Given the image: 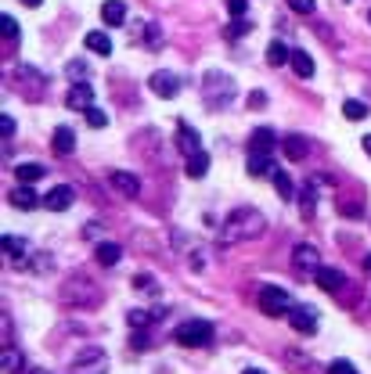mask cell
I'll return each mask as SVG.
<instances>
[{"label":"cell","instance_id":"obj_1","mask_svg":"<svg viewBox=\"0 0 371 374\" xmlns=\"http://www.w3.org/2000/svg\"><path fill=\"white\" fill-rule=\"evenodd\" d=\"M267 231V220L260 209H249V205H242V209H235L228 220H223L220 227V241L223 245H238V241H253Z\"/></svg>","mask_w":371,"mask_h":374},{"label":"cell","instance_id":"obj_2","mask_svg":"<svg viewBox=\"0 0 371 374\" xmlns=\"http://www.w3.org/2000/svg\"><path fill=\"white\" fill-rule=\"evenodd\" d=\"M202 87H205V105H210V108L231 105V97H235V79L231 76H223V72L213 69V72H205Z\"/></svg>","mask_w":371,"mask_h":374},{"label":"cell","instance_id":"obj_3","mask_svg":"<svg viewBox=\"0 0 371 374\" xmlns=\"http://www.w3.org/2000/svg\"><path fill=\"white\" fill-rule=\"evenodd\" d=\"M173 339H177L180 345H188V349H202V345L213 342V324H210V320H184V324L173 331Z\"/></svg>","mask_w":371,"mask_h":374},{"label":"cell","instance_id":"obj_4","mask_svg":"<svg viewBox=\"0 0 371 374\" xmlns=\"http://www.w3.org/2000/svg\"><path fill=\"white\" fill-rule=\"evenodd\" d=\"M72 374H109V352L101 345H87L72 357Z\"/></svg>","mask_w":371,"mask_h":374},{"label":"cell","instance_id":"obj_5","mask_svg":"<svg viewBox=\"0 0 371 374\" xmlns=\"http://www.w3.org/2000/svg\"><path fill=\"white\" fill-rule=\"evenodd\" d=\"M296 302H292V295L285 292V288H274V284H267V288H260V309L267 317H281V314H288Z\"/></svg>","mask_w":371,"mask_h":374},{"label":"cell","instance_id":"obj_6","mask_svg":"<svg viewBox=\"0 0 371 374\" xmlns=\"http://www.w3.org/2000/svg\"><path fill=\"white\" fill-rule=\"evenodd\" d=\"M288 324H292V331H299V335H314L317 331V309L314 306H292L288 309Z\"/></svg>","mask_w":371,"mask_h":374},{"label":"cell","instance_id":"obj_7","mask_svg":"<svg viewBox=\"0 0 371 374\" xmlns=\"http://www.w3.org/2000/svg\"><path fill=\"white\" fill-rule=\"evenodd\" d=\"M314 281H317L321 292L339 295V288L346 284V274H342V270H336V266H317V270H314Z\"/></svg>","mask_w":371,"mask_h":374},{"label":"cell","instance_id":"obj_8","mask_svg":"<svg viewBox=\"0 0 371 374\" xmlns=\"http://www.w3.org/2000/svg\"><path fill=\"white\" fill-rule=\"evenodd\" d=\"M148 87L159 94V97H177L180 94V79L173 76V72H152V79H148Z\"/></svg>","mask_w":371,"mask_h":374},{"label":"cell","instance_id":"obj_9","mask_svg":"<svg viewBox=\"0 0 371 374\" xmlns=\"http://www.w3.org/2000/svg\"><path fill=\"white\" fill-rule=\"evenodd\" d=\"M109 184L116 187L119 195H127V198H137L141 195V180L134 173H127V170H112L109 173Z\"/></svg>","mask_w":371,"mask_h":374},{"label":"cell","instance_id":"obj_10","mask_svg":"<svg viewBox=\"0 0 371 374\" xmlns=\"http://www.w3.org/2000/svg\"><path fill=\"white\" fill-rule=\"evenodd\" d=\"M65 105L76 112H87L90 105H94V90L87 87V83H72V87H69V94H65Z\"/></svg>","mask_w":371,"mask_h":374},{"label":"cell","instance_id":"obj_11","mask_svg":"<svg viewBox=\"0 0 371 374\" xmlns=\"http://www.w3.org/2000/svg\"><path fill=\"white\" fill-rule=\"evenodd\" d=\"M249 177H274L278 173V165H274V158H271V152H249Z\"/></svg>","mask_w":371,"mask_h":374},{"label":"cell","instance_id":"obj_12","mask_svg":"<svg viewBox=\"0 0 371 374\" xmlns=\"http://www.w3.org/2000/svg\"><path fill=\"white\" fill-rule=\"evenodd\" d=\"M292 259H296V266H299V270H317V266H321V252H317V245H310V241L296 245Z\"/></svg>","mask_w":371,"mask_h":374},{"label":"cell","instance_id":"obj_13","mask_svg":"<svg viewBox=\"0 0 371 374\" xmlns=\"http://www.w3.org/2000/svg\"><path fill=\"white\" fill-rule=\"evenodd\" d=\"M278 148V133L271 127H256L249 137V152H274Z\"/></svg>","mask_w":371,"mask_h":374},{"label":"cell","instance_id":"obj_14","mask_svg":"<svg viewBox=\"0 0 371 374\" xmlns=\"http://www.w3.org/2000/svg\"><path fill=\"white\" fill-rule=\"evenodd\" d=\"M177 148L184 155H195L202 148V140H198V130H191L188 122H177Z\"/></svg>","mask_w":371,"mask_h":374},{"label":"cell","instance_id":"obj_15","mask_svg":"<svg viewBox=\"0 0 371 374\" xmlns=\"http://www.w3.org/2000/svg\"><path fill=\"white\" fill-rule=\"evenodd\" d=\"M44 205L51 213H65L72 205V187H51V191L44 195Z\"/></svg>","mask_w":371,"mask_h":374},{"label":"cell","instance_id":"obj_16","mask_svg":"<svg viewBox=\"0 0 371 374\" xmlns=\"http://www.w3.org/2000/svg\"><path fill=\"white\" fill-rule=\"evenodd\" d=\"M11 205H15V209H22V213L36 209L40 198H36V191H33V184H18L15 191H11Z\"/></svg>","mask_w":371,"mask_h":374},{"label":"cell","instance_id":"obj_17","mask_svg":"<svg viewBox=\"0 0 371 374\" xmlns=\"http://www.w3.org/2000/svg\"><path fill=\"white\" fill-rule=\"evenodd\" d=\"M281 148H285V155L292 158V162H299V158H306V152H310V140L299 137V133H292V137L281 140Z\"/></svg>","mask_w":371,"mask_h":374},{"label":"cell","instance_id":"obj_18","mask_svg":"<svg viewBox=\"0 0 371 374\" xmlns=\"http://www.w3.org/2000/svg\"><path fill=\"white\" fill-rule=\"evenodd\" d=\"M94 259H97L101 266H116V263L123 259V248H119L116 241H101V245L94 248Z\"/></svg>","mask_w":371,"mask_h":374},{"label":"cell","instance_id":"obj_19","mask_svg":"<svg viewBox=\"0 0 371 374\" xmlns=\"http://www.w3.org/2000/svg\"><path fill=\"white\" fill-rule=\"evenodd\" d=\"M101 18H105L109 26H123V22H127V4H123V0H105Z\"/></svg>","mask_w":371,"mask_h":374},{"label":"cell","instance_id":"obj_20","mask_svg":"<svg viewBox=\"0 0 371 374\" xmlns=\"http://www.w3.org/2000/svg\"><path fill=\"white\" fill-rule=\"evenodd\" d=\"M288 69H292L299 79H310V76H314V61H310V54H306V51H292V61H288Z\"/></svg>","mask_w":371,"mask_h":374},{"label":"cell","instance_id":"obj_21","mask_svg":"<svg viewBox=\"0 0 371 374\" xmlns=\"http://www.w3.org/2000/svg\"><path fill=\"white\" fill-rule=\"evenodd\" d=\"M267 61H271L274 69H281V65H288V61H292V51H288L281 40H271V44H267Z\"/></svg>","mask_w":371,"mask_h":374},{"label":"cell","instance_id":"obj_22","mask_svg":"<svg viewBox=\"0 0 371 374\" xmlns=\"http://www.w3.org/2000/svg\"><path fill=\"white\" fill-rule=\"evenodd\" d=\"M51 148H54L58 155H72V148H76L72 130H69V127H58V130H54V140H51Z\"/></svg>","mask_w":371,"mask_h":374},{"label":"cell","instance_id":"obj_23","mask_svg":"<svg viewBox=\"0 0 371 374\" xmlns=\"http://www.w3.org/2000/svg\"><path fill=\"white\" fill-rule=\"evenodd\" d=\"M205 173H210V155L198 148L195 155H188V177H191V180H202Z\"/></svg>","mask_w":371,"mask_h":374},{"label":"cell","instance_id":"obj_24","mask_svg":"<svg viewBox=\"0 0 371 374\" xmlns=\"http://www.w3.org/2000/svg\"><path fill=\"white\" fill-rule=\"evenodd\" d=\"M15 177H18V184H36L40 177H47V170H44L40 162H22V165L15 170Z\"/></svg>","mask_w":371,"mask_h":374},{"label":"cell","instance_id":"obj_25","mask_svg":"<svg viewBox=\"0 0 371 374\" xmlns=\"http://www.w3.org/2000/svg\"><path fill=\"white\" fill-rule=\"evenodd\" d=\"M0 360H4V371H8V374H22V371H26L22 352L11 349V345H4V357H0Z\"/></svg>","mask_w":371,"mask_h":374},{"label":"cell","instance_id":"obj_26","mask_svg":"<svg viewBox=\"0 0 371 374\" xmlns=\"http://www.w3.org/2000/svg\"><path fill=\"white\" fill-rule=\"evenodd\" d=\"M87 47L94 51V54H112V40L105 36V33H87Z\"/></svg>","mask_w":371,"mask_h":374},{"label":"cell","instance_id":"obj_27","mask_svg":"<svg viewBox=\"0 0 371 374\" xmlns=\"http://www.w3.org/2000/svg\"><path fill=\"white\" fill-rule=\"evenodd\" d=\"M4 248H8V256L18 259V263H22V256L29 252V245H26L22 238H15V234H4Z\"/></svg>","mask_w":371,"mask_h":374},{"label":"cell","instance_id":"obj_28","mask_svg":"<svg viewBox=\"0 0 371 374\" xmlns=\"http://www.w3.org/2000/svg\"><path fill=\"white\" fill-rule=\"evenodd\" d=\"M342 115H346L349 122H357V119H368V105H364V101H354V97H349L346 105H342Z\"/></svg>","mask_w":371,"mask_h":374},{"label":"cell","instance_id":"obj_29","mask_svg":"<svg viewBox=\"0 0 371 374\" xmlns=\"http://www.w3.org/2000/svg\"><path fill=\"white\" fill-rule=\"evenodd\" d=\"M271 180H274V191H278L281 198H292V195H296V187H292V180H288V173H281V170H278Z\"/></svg>","mask_w":371,"mask_h":374},{"label":"cell","instance_id":"obj_30","mask_svg":"<svg viewBox=\"0 0 371 374\" xmlns=\"http://www.w3.org/2000/svg\"><path fill=\"white\" fill-rule=\"evenodd\" d=\"M249 29H253V26L245 22V18H235V22H231L228 29H223V33H228V40H242V36L249 33Z\"/></svg>","mask_w":371,"mask_h":374},{"label":"cell","instance_id":"obj_31","mask_svg":"<svg viewBox=\"0 0 371 374\" xmlns=\"http://www.w3.org/2000/svg\"><path fill=\"white\" fill-rule=\"evenodd\" d=\"M84 115H87V122H90V127H94V130H101V127H109V115H105V112H101V108H94V105H90V108H87Z\"/></svg>","mask_w":371,"mask_h":374},{"label":"cell","instance_id":"obj_32","mask_svg":"<svg viewBox=\"0 0 371 374\" xmlns=\"http://www.w3.org/2000/svg\"><path fill=\"white\" fill-rule=\"evenodd\" d=\"M314 209H317V191H314V187H306V195H303V216L310 220Z\"/></svg>","mask_w":371,"mask_h":374},{"label":"cell","instance_id":"obj_33","mask_svg":"<svg viewBox=\"0 0 371 374\" xmlns=\"http://www.w3.org/2000/svg\"><path fill=\"white\" fill-rule=\"evenodd\" d=\"M134 288H144L148 295H159V284H155V277H148V274H137V277H134Z\"/></svg>","mask_w":371,"mask_h":374},{"label":"cell","instance_id":"obj_34","mask_svg":"<svg viewBox=\"0 0 371 374\" xmlns=\"http://www.w3.org/2000/svg\"><path fill=\"white\" fill-rule=\"evenodd\" d=\"M288 8H292L296 15H314V8H317V0H288Z\"/></svg>","mask_w":371,"mask_h":374},{"label":"cell","instance_id":"obj_35","mask_svg":"<svg viewBox=\"0 0 371 374\" xmlns=\"http://www.w3.org/2000/svg\"><path fill=\"white\" fill-rule=\"evenodd\" d=\"M328 374H357V367L349 360H332V364H328Z\"/></svg>","mask_w":371,"mask_h":374},{"label":"cell","instance_id":"obj_36","mask_svg":"<svg viewBox=\"0 0 371 374\" xmlns=\"http://www.w3.org/2000/svg\"><path fill=\"white\" fill-rule=\"evenodd\" d=\"M0 29H4V40H15V36H18V22H15L11 15L0 18Z\"/></svg>","mask_w":371,"mask_h":374},{"label":"cell","instance_id":"obj_37","mask_svg":"<svg viewBox=\"0 0 371 374\" xmlns=\"http://www.w3.org/2000/svg\"><path fill=\"white\" fill-rule=\"evenodd\" d=\"M228 11H231V18H245V11H249V0H228Z\"/></svg>","mask_w":371,"mask_h":374},{"label":"cell","instance_id":"obj_38","mask_svg":"<svg viewBox=\"0 0 371 374\" xmlns=\"http://www.w3.org/2000/svg\"><path fill=\"white\" fill-rule=\"evenodd\" d=\"M162 29L159 26H148V33H144V44H148V47H159L162 44V36H159Z\"/></svg>","mask_w":371,"mask_h":374},{"label":"cell","instance_id":"obj_39","mask_svg":"<svg viewBox=\"0 0 371 374\" xmlns=\"http://www.w3.org/2000/svg\"><path fill=\"white\" fill-rule=\"evenodd\" d=\"M87 76V65H84V61H72V65H69V79L76 83V79H84Z\"/></svg>","mask_w":371,"mask_h":374},{"label":"cell","instance_id":"obj_40","mask_svg":"<svg viewBox=\"0 0 371 374\" xmlns=\"http://www.w3.org/2000/svg\"><path fill=\"white\" fill-rule=\"evenodd\" d=\"M130 324L134 327H148V314H144V309H130Z\"/></svg>","mask_w":371,"mask_h":374},{"label":"cell","instance_id":"obj_41","mask_svg":"<svg viewBox=\"0 0 371 374\" xmlns=\"http://www.w3.org/2000/svg\"><path fill=\"white\" fill-rule=\"evenodd\" d=\"M0 133H4V137L15 133V119H11V115H0Z\"/></svg>","mask_w":371,"mask_h":374},{"label":"cell","instance_id":"obj_42","mask_svg":"<svg viewBox=\"0 0 371 374\" xmlns=\"http://www.w3.org/2000/svg\"><path fill=\"white\" fill-rule=\"evenodd\" d=\"M342 216H349V220H357V216H361V205H357V202H349V205H342Z\"/></svg>","mask_w":371,"mask_h":374},{"label":"cell","instance_id":"obj_43","mask_svg":"<svg viewBox=\"0 0 371 374\" xmlns=\"http://www.w3.org/2000/svg\"><path fill=\"white\" fill-rule=\"evenodd\" d=\"M263 105H267V94H260V90L249 94V108H263Z\"/></svg>","mask_w":371,"mask_h":374},{"label":"cell","instance_id":"obj_44","mask_svg":"<svg viewBox=\"0 0 371 374\" xmlns=\"http://www.w3.org/2000/svg\"><path fill=\"white\" fill-rule=\"evenodd\" d=\"M130 349H148V335H144V331H141V335H134Z\"/></svg>","mask_w":371,"mask_h":374},{"label":"cell","instance_id":"obj_45","mask_svg":"<svg viewBox=\"0 0 371 374\" xmlns=\"http://www.w3.org/2000/svg\"><path fill=\"white\" fill-rule=\"evenodd\" d=\"M361 148H364V152H368V155H371V133H368V137H364V140H361Z\"/></svg>","mask_w":371,"mask_h":374},{"label":"cell","instance_id":"obj_46","mask_svg":"<svg viewBox=\"0 0 371 374\" xmlns=\"http://www.w3.org/2000/svg\"><path fill=\"white\" fill-rule=\"evenodd\" d=\"M22 4H26V8H40V4H44V0H22Z\"/></svg>","mask_w":371,"mask_h":374},{"label":"cell","instance_id":"obj_47","mask_svg":"<svg viewBox=\"0 0 371 374\" xmlns=\"http://www.w3.org/2000/svg\"><path fill=\"white\" fill-rule=\"evenodd\" d=\"M245 374H267V371H260V367H249V371H245Z\"/></svg>","mask_w":371,"mask_h":374},{"label":"cell","instance_id":"obj_48","mask_svg":"<svg viewBox=\"0 0 371 374\" xmlns=\"http://www.w3.org/2000/svg\"><path fill=\"white\" fill-rule=\"evenodd\" d=\"M364 266H368V270H371V256H368V259H364Z\"/></svg>","mask_w":371,"mask_h":374},{"label":"cell","instance_id":"obj_49","mask_svg":"<svg viewBox=\"0 0 371 374\" xmlns=\"http://www.w3.org/2000/svg\"><path fill=\"white\" fill-rule=\"evenodd\" d=\"M29 374H44V371H29Z\"/></svg>","mask_w":371,"mask_h":374},{"label":"cell","instance_id":"obj_50","mask_svg":"<svg viewBox=\"0 0 371 374\" xmlns=\"http://www.w3.org/2000/svg\"><path fill=\"white\" fill-rule=\"evenodd\" d=\"M368 18H371V11H368Z\"/></svg>","mask_w":371,"mask_h":374}]
</instances>
